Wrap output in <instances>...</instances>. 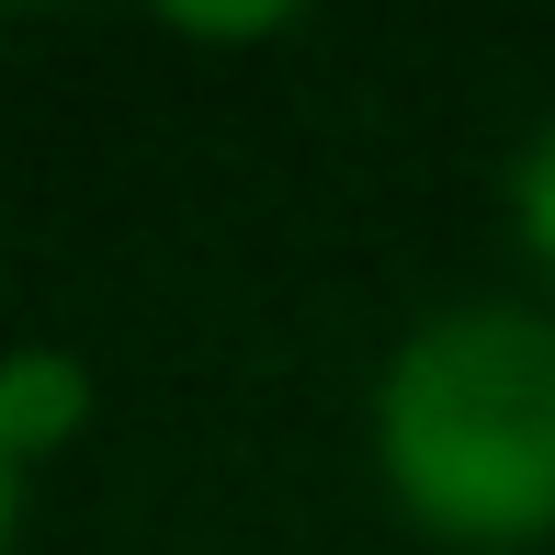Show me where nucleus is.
Returning a JSON list of instances; mask_svg holds the SVG:
<instances>
[{"instance_id": "obj_1", "label": "nucleus", "mask_w": 555, "mask_h": 555, "mask_svg": "<svg viewBox=\"0 0 555 555\" xmlns=\"http://www.w3.org/2000/svg\"><path fill=\"white\" fill-rule=\"evenodd\" d=\"M374 465L442 544L555 533V318L442 307L374 374Z\"/></svg>"}, {"instance_id": "obj_2", "label": "nucleus", "mask_w": 555, "mask_h": 555, "mask_svg": "<svg viewBox=\"0 0 555 555\" xmlns=\"http://www.w3.org/2000/svg\"><path fill=\"white\" fill-rule=\"evenodd\" d=\"M68 420H91V374L68 363V351H12L0 363V453H12V488L46 465V442L68 431Z\"/></svg>"}, {"instance_id": "obj_3", "label": "nucleus", "mask_w": 555, "mask_h": 555, "mask_svg": "<svg viewBox=\"0 0 555 555\" xmlns=\"http://www.w3.org/2000/svg\"><path fill=\"white\" fill-rule=\"evenodd\" d=\"M511 227H521V249L555 272V114L521 137V159H511Z\"/></svg>"}]
</instances>
